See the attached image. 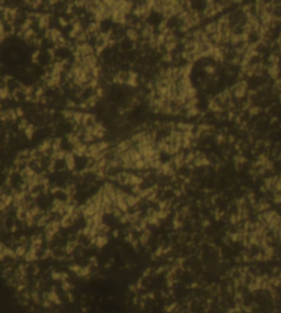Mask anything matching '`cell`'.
Wrapping results in <instances>:
<instances>
[{
	"label": "cell",
	"instance_id": "6da1fadb",
	"mask_svg": "<svg viewBox=\"0 0 281 313\" xmlns=\"http://www.w3.org/2000/svg\"><path fill=\"white\" fill-rule=\"evenodd\" d=\"M50 22H51V14H48V13H42L41 17L38 18V29L40 30L48 29Z\"/></svg>",
	"mask_w": 281,
	"mask_h": 313
},
{
	"label": "cell",
	"instance_id": "7a4b0ae2",
	"mask_svg": "<svg viewBox=\"0 0 281 313\" xmlns=\"http://www.w3.org/2000/svg\"><path fill=\"white\" fill-rule=\"evenodd\" d=\"M65 164H66V166L69 170H73L75 168V163H76V160H75V155H74L71 152H66V155H65Z\"/></svg>",
	"mask_w": 281,
	"mask_h": 313
},
{
	"label": "cell",
	"instance_id": "3957f363",
	"mask_svg": "<svg viewBox=\"0 0 281 313\" xmlns=\"http://www.w3.org/2000/svg\"><path fill=\"white\" fill-rule=\"evenodd\" d=\"M83 112L75 111L73 117V122L77 125H81V123H83Z\"/></svg>",
	"mask_w": 281,
	"mask_h": 313
},
{
	"label": "cell",
	"instance_id": "277c9868",
	"mask_svg": "<svg viewBox=\"0 0 281 313\" xmlns=\"http://www.w3.org/2000/svg\"><path fill=\"white\" fill-rule=\"evenodd\" d=\"M61 36H62V32L59 30L56 29V28H51V41L53 42V44H54L55 42L57 41Z\"/></svg>",
	"mask_w": 281,
	"mask_h": 313
},
{
	"label": "cell",
	"instance_id": "5b68a950",
	"mask_svg": "<svg viewBox=\"0 0 281 313\" xmlns=\"http://www.w3.org/2000/svg\"><path fill=\"white\" fill-rule=\"evenodd\" d=\"M34 133H35V128L33 124H29L26 126V130H24V134H26V138H29V140H31V138H33Z\"/></svg>",
	"mask_w": 281,
	"mask_h": 313
},
{
	"label": "cell",
	"instance_id": "8992f818",
	"mask_svg": "<svg viewBox=\"0 0 281 313\" xmlns=\"http://www.w3.org/2000/svg\"><path fill=\"white\" fill-rule=\"evenodd\" d=\"M10 90H9V87L8 86H5V87H1L0 88V99H7V98H9L10 97Z\"/></svg>",
	"mask_w": 281,
	"mask_h": 313
},
{
	"label": "cell",
	"instance_id": "52a82bcc",
	"mask_svg": "<svg viewBox=\"0 0 281 313\" xmlns=\"http://www.w3.org/2000/svg\"><path fill=\"white\" fill-rule=\"evenodd\" d=\"M7 115H8V118H9V121H16L17 119H18V115L16 113V109H8L6 111Z\"/></svg>",
	"mask_w": 281,
	"mask_h": 313
},
{
	"label": "cell",
	"instance_id": "ba28073f",
	"mask_svg": "<svg viewBox=\"0 0 281 313\" xmlns=\"http://www.w3.org/2000/svg\"><path fill=\"white\" fill-rule=\"evenodd\" d=\"M40 55H41V51L40 50H35L34 52L32 53V62L33 63H38V58H40Z\"/></svg>",
	"mask_w": 281,
	"mask_h": 313
},
{
	"label": "cell",
	"instance_id": "9c48e42d",
	"mask_svg": "<svg viewBox=\"0 0 281 313\" xmlns=\"http://www.w3.org/2000/svg\"><path fill=\"white\" fill-rule=\"evenodd\" d=\"M58 23L62 28H66L69 24V20H66L65 18H58Z\"/></svg>",
	"mask_w": 281,
	"mask_h": 313
},
{
	"label": "cell",
	"instance_id": "30bf717a",
	"mask_svg": "<svg viewBox=\"0 0 281 313\" xmlns=\"http://www.w3.org/2000/svg\"><path fill=\"white\" fill-rule=\"evenodd\" d=\"M28 125H29V124H28V120H26V119H22V120L20 121L19 125H18V128H19L20 130H26Z\"/></svg>",
	"mask_w": 281,
	"mask_h": 313
},
{
	"label": "cell",
	"instance_id": "8fae6325",
	"mask_svg": "<svg viewBox=\"0 0 281 313\" xmlns=\"http://www.w3.org/2000/svg\"><path fill=\"white\" fill-rule=\"evenodd\" d=\"M16 113H17V115H18V118H22L23 114H24V112H23L22 108H20V107L16 109Z\"/></svg>",
	"mask_w": 281,
	"mask_h": 313
},
{
	"label": "cell",
	"instance_id": "7c38bea8",
	"mask_svg": "<svg viewBox=\"0 0 281 313\" xmlns=\"http://www.w3.org/2000/svg\"><path fill=\"white\" fill-rule=\"evenodd\" d=\"M1 114H2V110H1V105H0V117H1Z\"/></svg>",
	"mask_w": 281,
	"mask_h": 313
}]
</instances>
